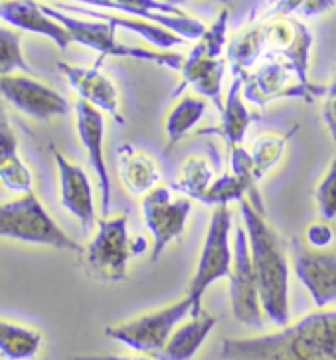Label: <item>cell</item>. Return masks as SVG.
<instances>
[{"instance_id": "6da1fadb", "label": "cell", "mask_w": 336, "mask_h": 360, "mask_svg": "<svg viewBox=\"0 0 336 360\" xmlns=\"http://www.w3.org/2000/svg\"><path fill=\"white\" fill-rule=\"evenodd\" d=\"M221 360H336V309H318L277 333L228 337Z\"/></svg>"}, {"instance_id": "7a4b0ae2", "label": "cell", "mask_w": 336, "mask_h": 360, "mask_svg": "<svg viewBox=\"0 0 336 360\" xmlns=\"http://www.w3.org/2000/svg\"><path fill=\"white\" fill-rule=\"evenodd\" d=\"M240 216L247 233L253 269L259 285L263 317L277 327H287L289 311V271L291 259L287 257V244L271 224L265 220V212L255 208L250 200L240 202Z\"/></svg>"}, {"instance_id": "3957f363", "label": "cell", "mask_w": 336, "mask_h": 360, "mask_svg": "<svg viewBox=\"0 0 336 360\" xmlns=\"http://www.w3.org/2000/svg\"><path fill=\"white\" fill-rule=\"evenodd\" d=\"M228 20L230 11L224 8L218 18L212 22L196 40L194 48L184 58L182 64V84L174 89L172 97L180 96L186 87H192L200 97L214 103L218 111H224V99H221V84L224 74L228 68V60H224V46H226V34H228Z\"/></svg>"}, {"instance_id": "277c9868", "label": "cell", "mask_w": 336, "mask_h": 360, "mask_svg": "<svg viewBox=\"0 0 336 360\" xmlns=\"http://www.w3.org/2000/svg\"><path fill=\"white\" fill-rule=\"evenodd\" d=\"M0 238L77 254L84 250L58 226L34 192L0 204Z\"/></svg>"}, {"instance_id": "5b68a950", "label": "cell", "mask_w": 336, "mask_h": 360, "mask_svg": "<svg viewBox=\"0 0 336 360\" xmlns=\"http://www.w3.org/2000/svg\"><path fill=\"white\" fill-rule=\"evenodd\" d=\"M42 8L53 20L60 22L67 32L72 34V40L75 44H82L89 50L99 52L103 58L113 56V58H129V60H138V62H150V64L164 65L170 70H182L184 56L174 52H160V50H147L138 46H129L117 40V28L113 24L95 18H77L67 12L53 8V6H44Z\"/></svg>"}, {"instance_id": "8992f818", "label": "cell", "mask_w": 336, "mask_h": 360, "mask_svg": "<svg viewBox=\"0 0 336 360\" xmlns=\"http://www.w3.org/2000/svg\"><path fill=\"white\" fill-rule=\"evenodd\" d=\"M133 242L129 236V214L97 220L93 238L82 250V264L87 276L103 283H119L129 277Z\"/></svg>"}, {"instance_id": "52a82bcc", "label": "cell", "mask_w": 336, "mask_h": 360, "mask_svg": "<svg viewBox=\"0 0 336 360\" xmlns=\"http://www.w3.org/2000/svg\"><path fill=\"white\" fill-rule=\"evenodd\" d=\"M192 313H194V303L188 295H184L167 307L155 309L135 319L109 325L105 328V335L135 352L150 354L158 359L172 337V333Z\"/></svg>"}, {"instance_id": "ba28073f", "label": "cell", "mask_w": 336, "mask_h": 360, "mask_svg": "<svg viewBox=\"0 0 336 360\" xmlns=\"http://www.w3.org/2000/svg\"><path fill=\"white\" fill-rule=\"evenodd\" d=\"M231 222L233 214L230 206H216L212 212L210 224L206 230V238L200 250L198 265L192 276L186 295L194 303V313L202 311L204 293L216 281L228 279L233 264V242H231Z\"/></svg>"}, {"instance_id": "9c48e42d", "label": "cell", "mask_w": 336, "mask_h": 360, "mask_svg": "<svg viewBox=\"0 0 336 360\" xmlns=\"http://www.w3.org/2000/svg\"><path fill=\"white\" fill-rule=\"evenodd\" d=\"M242 84L245 101L259 107L285 97H299L305 99L306 103H313L316 97L326 96V89L313 91L318 85L311 89H306V85L303 87L293 65L277 53H261L259 62L243 77Z\"/></svg>"}, {"instance_id": "30bf717a", "label": "cell", "mask_w": 336, "mask_h": 360, "mask_svg": "<svg viewBox=\"0 0 336 360\" xmlns=\"http://www.w3.org/2000/svg\"><path fill=\"white\" fill-rule=\"evenodd\" d=\"M141 210L145 226L153 236L150 262H158L168 244L179 240L186 230V222L192 214V200L172 186L160 184L147 196H143Z\"/></svg>"}, {"instance_id": "8fae6325", "label": "cell", "mask_w": 336, "mask_h": 360, "mask_svg": "<svg viewBox=\"0 0 336 360\" xmlns=\"http://www.w3.org/2000/svg\"><path fill=\"white\" fill-rule=\"evenodd\" d=\"M289 257L295 276L306 287L316 307L336 303V244L315 250L301 236H295L289 244Z\"/></svg>"}, {"instance_id": "7c38bea8", "label": "cell", "mask_w": 336, "mask_h": 360, "mask_svg": "<svg viewBox=\"0 0 336 360\" xmlns=\"http://www.w3.org/2000/svg\"><path fill=\"white\" fill-rule=\"evenodd\" d=\"M230 281V305L233 319L243 323L245 327H261L263 309L259 299V285L253 269L252 252L245 228L233 230V264Z\"/></svg>"}, {"instance_id": "4fadbf2b", "label": "cell", "mask_w": 336, "mask_h": 360, "mask_svg": "<svg viewBox=\"0 0 336 360\" xmlns=\"http://www.w3.org/2000/svg\"><path fill=\"white\" fill-rule=\"evenodd\" d=\"M74 2L87 4L93 8L123 12L125 16H135L141 20L153 22L170 32L179 34L184 40H198L208 28L198 18L184 14L179 6L170 4L167 0H74Z\"/></svg>"}, {"instance_id": "5bb4252c", "label": "cell", "mask_w": 336, "mask_h": 360, "mask_svg": "<svg viewBox=\"0 0 336 360\" xmlns=\"http://www.w3.org/2000/svg\"><path fill=\"white\" fill-rule=\"evenodd\" d=\"M0 97L38 121H50L72 111L70 101L62 94L30 77V74L0 75Z\"/></svg>"}, {"instance_id": "9a60e30c", "label": "cell", "mask_w": 336, "mask_h": 360, "mask_svg": "<svg viewBox=\"0 0 336 360\" xmlns=\"http://www.w3.org/2000/svg\"><path fill=\"white\" fill-rule=\"evenodd\" d=\"M75 127L77 137L84 145L89 165L93 169L97 182H99V194H101V212L109 216L111 212V176L105 162V117L103 111L97 107L79 99L75 103Z\"/></svg>"}, {"instance_id": "2e32d148", "label": "cell", "mask_w": 336, "mask_h": 360, "mask_svg": "<svg viewBox=\"0 0 336 360\" xmlns=\"http://www.w3.org/2000/svg\"><path fill=\"white\" fill-rule=\"evenodd\" d=\"M52 159L60 176V200L67 212L82 224L84 232H91L97 226L95 214V194L91 180L84 167L75 165L56 147H50Z\"/></svg>"}, {"instance_id": "e0dca14e", "label": "cell", "mask_w": 336, "mask_h": 360, "mask_svg": "<svg viewBox=\"0 0 336 360\" xmlns=\"http://www.w3.org/2000/svg\"><path fill=\"white\" fill-rule=\"evenodd\" d=\"M58 68L65 75L67 84L77 91L79 99L91 103L103 113H109L117 123H121V125L125 123L123 113H121L119 89H117L115 82L99 70V65L84 68V65H72L60 62Z\"/></svg>"}, {"instance_id": "ac0fdd59", "label": "cell", "mask_w": 336, "mask_h": 360, "mask_svg": "<svg viewBox=\"0 0 336 360\" xmlns=\"http://www.w3.org/2000/svg\"><path fill=\"white\" fill-rule=\"evenodd\" d=\"M0 18L24 32L38 34L52 40L60 50H67L74 40L72 34L44 11L34 0H0Z\"/></svg>"}, {"instance_id": "d6986e66", "label": "cell", "mask_w": 336, "mask_h": 360, "mask_svg": "<svg viewBox=\"0 0 336 360\" xmlns=\"http://www.w3.org/2000/svg\"><path fill=\"white\" fill-rule=\"evenodd\" d=\"M117 172L123 188L133 196H147L148 192L160 186L162 179L157 160L133 145H121L117 148Z\"/></svg>"}, {"instance_id": "ffe728a7", "label": "cell", "mask_w": 336, "mask_h": 360, "mask_svg": "<svg viewBox=\"0 0 336 360\" xmlns=\"http://www.w3.org/2000/svg\"><path fill=\"white\" fill-rule=\"evenodd\" d=\"M218 325V317L202 309L198 313H192L188 319L180 323L172 337L167 342L164 350L160 352V360H192L212 330Z\"/></svg>"}, {"instance_id": "44dd1931", "label": "cell", "mask_w": 336, "mask_h": 360, "mask_svg": "<svg viewBox=\"0 0 336 360\" xmlns=\"http://www.w3.org/2000/svg\"><path fill=\"white\" fill-rule=\"evenodd\" d=\"M220 115V127L206 129V131H202V135H206V133H218L224 139V143L228 147V153L243 147L245 133H247L250 125L255 121V115L245 105L243 84L240 77H233L230 89H228V96H226V101H224V111H221Z\"/></svg>"}, {"instance_id": "7402d4cb", "label": "cell", "mask_w": 336, "mask_h": 360, "mask_svg": "<svg viewBox=\"0 0 336 360\" xmlns=\"http://www.w3.org/2000/svg\"><path fill=\"white\" fill-rule=\"evenodd\" d=\"M60 11H67V12H79L84 14L87 18H95V20H103L113 24L115 28H125L129 32L138 34L141 38H145L147 42H150L153 46H157L158 50L162 52H168L170 48L174 46H182L186 42L184 38H180L179 34L170 32L167 28L162 26H157L153 22L141 20V18H135V16H121V14H111V12H101L95 11V8H79V6H58Z\"/></svg>"}, {"instance_id": "603a6c76", "label": "cell", "mask_w": 336, "mask_h": 360, "mask_svg": "<svg viewBox=\"0 0 336 360\" xmlns=\"http://www.w3.org/2000/svg\"><path fill=\"white\" fill-rule=\"evenodd\" d=\"M42 345L40 330L0 319V356L4 360H32Z\"/></svg>"}, {"instance_id": "cb8c5ba5", "label": "cell", "mask_w": 336, "mask_h": 360, "mask_svg": "<svg viewBox=\"0 0 336 360\" xmlns=\"http://www.w3.org/2000/svg\"><path fill=\"white\" fill-rule=\"evenodd\" d=\"M206 111V99L200 96H184L176 105L168 111L164 121V135H167V153L179 145L182 139L190 135V131L200 123Z\"/></svg>"}, {"instance_id": "d4e9b609", "label": "cell", "mask_w": 336, "mask_h": 360, "mask_svg": "<svg viewBox=\"0 0 336 360\" xmlns=\"http://www.w3.org/2000/svg\"><path fill=\"white\" fill-rule=\"evenodd\" d=\"M297 129L299 127H293L289 133H261L255 137L252 147L247 148V153L252 157L255 179L263 180L265 174H269L279 165V160L283 159L285 148L289 145V141L295 137Z\"/></svg>"}, {"instance_id": "484cf974", "label": "cell", "mask_w": 336, "mask_h": 360, "mask_svg": "<svg viewBox=\"0 0 336 360\" xmlns=\"http://www.w3.org/2000/svg\"><path fill=\"white\" fill-rule=\"evenodd\" d=\"M216 179H218V174H216L210 160H206L204 157H190L182 162L179 179L172 184V188L188 196L190 200L202 202Z\"/></svg>"}, {"instance_id": "4316f807", "label": "cell", "mask_w": 336, "mask_h": 360, "mask_svg": "<svg viewBox=\"0 0 336 360\" xmlns=\"http://www.w3.org/2000/svg\"><path fill=\"white\" fill-rule=\"evenodd\" d=\"M24 72L32 74V68L22 53L20 34L0 26V75Z\"/></svg>"}, {"instance_id": "83f0119b", "label": "cell", "mask_w": 336, "mask_h": 360, "mask_svg": "<svg viewBox=\"0 0 336 360\" xmlns=\"http://www.w3.org/2000/svg\"><path fill=\"white\" fill-rule=\"evenodd\" d=\"M316 208H318V218L326 222L336 220V150L332 159L328 162L325 176L316 184L315 191Z\"/></svg>"}, {"instance_id": "f1b7e54d", "label": "cell", "mask_w": 336, "mask_h": 360, "mask_svg": "<svg viewBox=\"0 0 336 360\" xmlns=\"http://www.w3.org/2000/svg\"><path fill=\"white\" fill-rule=\"evenodd\" d=\"M0 184L6 191L16 192V194H28V192H34L32 191L34 174H32L30 167L22 159H18L0 169Z\"/></svg>"}, {"instance_id": "f546056e", "label": "cell", "mask_w": 336, "mask_h": 360, "mask_svg": "<svg viewBox=\"0 0 336 360\" xmlns=\"http://www.w3.org/2000/svg\"><path fill=\"white\" fill-rule=\"evenodd\" d=\"M303 240L306 245L315 248V250H325L330 245L336 244V230L332 222H326V220H316V222L309 224L306 226L305 233H303Z\"/></svg>"}, {"instance_id": "4dcf8cb0", "label": "cell", "mask_w": 336, "mask_h": 360, "mask_svg": "<svg viewBox=\"0 0 336 360\" xmlns=\"http://www.w3.org/2000/svg\"><path fill=\"white\" fill-rule=\"evenodd\" d=\"M20 159L18 155V137L8 123V119L0 115V169Z\"/></svg>"}, {"instance_id": "1f68e13d", "label": "cell", "mask_w": 336, "mask_h": 360, "mask_svg": "<svg viewBox=\"0 0 336 360\" xmlns=\"http://www.w3.org/2000/svg\"><path fill=\"white\" fill-rule=\"evenodd\" d=\"M323 121H325L326 129L330 133V139L335 141L336 145V75L335 79L330 82V85L326 87L325 103H323Z\"/></svg>"}, {"instance_id": "d6a6232c", "label": "cell", "mask_w": 336, "mask_h": 360, "mask_svg": "<svg viewBox=\"0 0 336 360\" xmlns=\"http://www.w3.org/2000/svg\"><path fill=\"white\" fill-rule=\"evenodd\" d=\"M336 6V0H305L301 4V8L297 11V16L301 18H316V16H323L326 12H330Z\"/></svg>"}, {"instance_id": "836d02e7", "label": "cell", "mask_w": 336, "mask_h": 360, "mask_svg": "<svg viewBox=\"0 0 336 360\" xmlns=\"http://www.w3.org/2000/svg\"><path fill=\"white\" fill-rule=\"evenodd\" d=\"M305 0H269L267 11H265V20L267 18H275V16H291L297 14Z\"/></svg>"}, {"instance_id": "e575fe53", "label": "cell", "mask_w": 336, "mask_h": 360, "mask_svg": "<svg viewBox=\"0 0 336 360\" xmlns=\"http://www.w3.org/2000/svg\"><path fill=\"white\" fill-rule=\"evenodd\" d=\"M74 360H160L150 354H133V356H119V354H105V356H77Z\"/></svg>"}, {"instance_id": "d590c367", "label": "cell", "mask_w": 336, "mask_h": 360, "mask_svg": "<svg viewBox=\"0 0 336 360\" xmlns=\"http://www.w3.org/2000/svg\"><path fill=\"white\" fill-rule=\"evenodd\" d=\"M167 2H170V4H174V6H179V4H182V2H186V0H167Z\"/></svg>"}]
</instances>
